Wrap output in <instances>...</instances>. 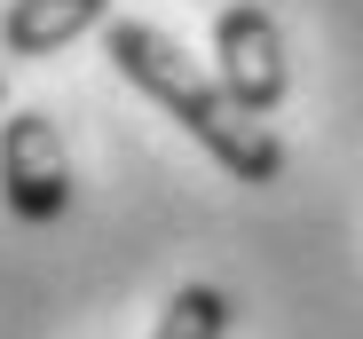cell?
Masks as SVG:
<instances>
[{
  "label": "cell",
  "mask_w": 363,
  "mask_h": 339,
  "mask_svg": "<svg viewBox=\"0 0 363 339\" xmlns=\"http://www.w3.org/2000/svg\"><path fill=\"white\" fill-rule=\"evenodd\" d=\"M103 55L118 71H127L158 110H174L182 127H190L237 182H277L284 174V142L253 119L245 103H229V87L213 71H198V55H182L158 24H135V16H111L103 24Z\"/></svg>",
  "instance_id": "obj_1"
},
{
  "label": "cell",
  "mask_w": 363,
  "mask_h": 339,
  "mask_svg": "<svg viewBox=\"0 0 363 339\" xmlns=\"http://www.w3.org/2000/svg\"><path fill=\"white\" fill-rule=\"evenodd\" d=\"M213 79L229 87V103H245L253 119H269V110L284 103V87H292L284 32H277V16L261 8V0H229V8L213 16Z\"/></svg>",
  "instance_id": "obj_2"
},
{
  "label": "cell",
  "mask_w": 363,
  "mask_h": 339,
  "mask_svg": "<svg viewBox=\"0 0 363 339\" xmlns=\"http://www.w3.org/2000/svg\"><path fill=\"white\" fill-rule=\"evenodd\" d=\"M0 190H9L16 221H55L72 205V150H64L48 110L0 119Z\"/></svg>",
  "instance_id": "obj_3"
},
{
  "label": "cell",
  "mask_w": 363,
  "mask_h": 339,
  "mask_svg": "<svg viewBox=\"0 0 363 339\" xmlns=\"http://www.w3.org/2000/svg\"><path fill=\"white\" fill-rule=\"evenodd\" d=\"M95 24H111V0H9L0 47L9 55H55V47H72Z\"/></svg>",
  "instance_id": "obj_4"
},
{
  "label": "cell",
  "mask_w": 363,
  "mask_h": 339,
  "mask_svg": "<svg viewBox=\"0 0 363 339\" xmlns=\"http://www.w3.org/2000/svg\"><path fill=\"white\" fill-rule=\"evenodd\" d=\"M221 331H229V300H221L213 285H182V292L166 300V316H158L150 339H221Z\"/></svg>",
  "instance_id": "obj_5"
},
{
  "label": "cell",
  "mask_w": 363,
  "mask_h": 339,
  "mask_svg": "<svg viewBox=\"0 0 363 339\" xmlns=\"http://www.w3.org/2000/svg\"><path fill=\"white\" fill-rule=\"evenodd\" d=\"M0 95H9V79H0Z\"/></svg>",
  "instance_id": "obj_6"
}]
</instances>
